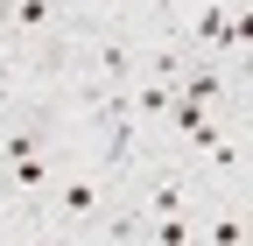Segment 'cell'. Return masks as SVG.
I'll return each instance as SVG.
<instances>
[{
    "instance_id": "9c48e42d",
    "label": "cell",
    "mask_w": 253,
    "mask_h": 246,
    "mask_svg": "<svg viewBox=\"0 0 253 246\" xmlns=\"http://www.w3.org/2000/svg\"><path fill=\"white\" fill-rule=\"evenodd\" d=\"M28 246H63V239H49V232H36V239H28Z\"/></svg>"
},
{
    "instance_id": "6da1fadb",
    "label": "cell",
    "mask_w": 253,
    "mask_h": 246,
    "mask_svg": "<svg viewBox=\"0 0 253 246\" xmlns=\"http://www.w3.org/2000/svg\"><path fill=\"white\" fill-rule=\"evenodd\" d=\"M42 113V106H36ZM36 113H14V134L0 141V169H14V162H42V120Z\"/></svg>"
},
{
    "instance_id": "277c9868",
    "label": "cell",
    "mask_w": 253,
    "mask_h": 246,
    "mask_svg": "<svg viewBox=\"0 0 253 246\" xmlns=\"http://www.w3.org/2000/svg\"><path fill=\"white\" fill-rule=\"evenodd\" d=\"M148 246H197V218H148Z\"/></svg>"
},
{
    "instance_id": "52a82bcc",
    "label": "cell",
    "mask_w": 253,
    "mask_h": 246,
    "mask_svg": "<svg viewBox=\"0 0 253 246\" xmlns=\"http://www.w3.org/2000/svg\"><path fill=\"white\" fill-rule=\"evenodd\" d=\"M176 211H183V176H162L148 190V218H176Z\"/></svg>"
},
{
    "instance_id": "8992f818",
    "label": "cell",
    "mask_w": 253,
    "mask_h": 246,
    "mask_svg": "<svg viewBox=\"0 0 253 246\" xmlns=\"http://www.w3.org/2000/svg\"><path fill=\"white\" fill-rule=\"evenodd\" d=\"M134 71H141V64H134V49H126V42H106V49H99V84H126Z\"/></svg>"
},
{
    "instance_id": "5b68a950",
    "label": "cell",
    "mask_w": 253,
    "mask_h": 246,
    "mask_svg": "<svg viewBox=\"0 0 253 246\" xmlns=\"http://www.w3.org/2000/svg\"><path fill=\"white\" fill-rule=\"evenodd\" d=\"M0 21H14V28H49V21H56V0H7Z\"/></svg>"
},
{
    "instance_id": "3957f363",
    "label": "cell",
    "mask_w": 253,
    "mask_h": 246,
    "mask_svg": "<svg viewBox=\"0 0 253 246\" xmlns=\"http://www.w3.org/2000/svg\"><path fill=\"white\" fill-rule=\"evenodd\" d=\"M99 204H106V197H99V183H91V176H71V183L56 190V211H63L71 225H78V218H99Z\"/></svg>"
},
{
    "instance_id": "ba28073f",
    "label": "cell",
    "mask_w": 253,
    "mask_h": 246,
    "mask_svg": "<svg viewBox=\"0 0 253 246\" xmlns=\"http://www.w3.org/2000/svg\"><path fill=\"white\" fill-rule=\"evenodd\" d=\"M197 239H204V246H246V218H239V211H225V218H211Z\"/></svg>"
},
{
    "instance_id": "7a4b0ae2",
    "label": "cell",
    "mask_w": 253,
    "mask_h": 246,
    "mask_svg": "<svg viewBox=\"0 0 253 246\" xmlns=\"http://www.w3.org/2000/svg\"><path fill=\"white\" fill-rule=\"evenodd\" d=\"M176 91L197 99V106H218V99H225V71H218L211 56H204V64H183V71H176Z\"/></svg>"
}]
</instances>
